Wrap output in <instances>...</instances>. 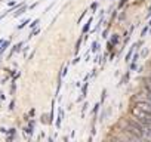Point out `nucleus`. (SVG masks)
<instances>
[{"mask_svg":"<svg viewBox=\"0 0 151 142\" xmlns=\"http://www.w3.org/2000/svg\"><path fill=\"white\" fill-rule=\"evenodd\" d=\"M130 115L135 117L138 121L147 124V126H151V113L148 111H144L142 108H139L138 105H133L130 107Z\"/></svg>","mask_w":151,"mask_h":142,"instance_id":"f257e3e1","label":"nucleus"},{"mask_svg":"<svg viewBox=\"0 0 151 142\" xmlns=\"http://www.w3.org/2000/svg\"><path fill=\"white\" fill-rule=\"evenodd\" d=\"M6 47H9V42H3V43H2V47H0V53H2L3 50H6Z\"/></svg>","mask_w":151,"mask_h":142,"instance_id":"f03ea898","label":"nucleus"},{"mask_svg":"<svg viewBox=\"0 0 151 142\" xmlns=\"http://www.w3.org/2000/svg\"><path fill=\"white\" fill-rule=\"evenodd\" d=\"M61 120H62V110H59V115H58V120H56V126L58 127L61 126Z\"/></svg>","mask_w":151,"mask_h":142,"instance_id":"7ed1b4c3","label":"nucleus"},{"mask_svg":"<svg viewBox=\"0 0 151 142\" xmlns=\"http://www.w3.org/2000/svg\"><path fill=\"white\" fill-rule=\"evenodd\" d=\"M39 24H40V19L37 18V19H34V21L31 22V25H30V27H31V28H36V27L39 25Z\"/></svg>","mask_w":151,"mask_h":142,"instance_id":"20e7f679","label":"nucleus"},{"mask_svg":"<svg viewBox=\"0 0 151 142\" xmlns=\"http://www.w3.org/2000/svg\"><path fill=\"white\" fill-rule=\"evenodd\" d=\"M28 22H30V19H25V21H24L22 24H19V25H18V30H22V28H24V27H25V25H27Z\"/></svg>","mask_w":151,"mask_h":142,"instance_id":"39448f33","label":"nucleus"},{"mask_svg":"<svg viewBox=\"0 0 151 142\" xmlns=\"http://www.w3.org/2000/svg\"><path fill=\"white\" fill-rule=\"evenodd\" d=\"M91 24H92V18H91V19H89V21H88V24H86V25H85V28H83V33H86V31H88V30H89V27H91Z\"/></svg>","mask_w":151,"mask_h":142,"instance_id":"423d86ee","label":"nucleus"},{"mask_svg":"<svg viewBox=\"0 0 151 142\" xmlns=\"http://www.w3.org/2000/svg\"><path fill=\"white\" fill-rule=\"evenodd\" d=\"M24 12H25V8H22V9H21V11H18V12H17V14H15V16H19V15H22V14H24Z\"/></svg>","mask_w":151,"mask_h":142,"instance_id":"0eeeda50","label":"nucleus"},{"mask_svg":"<svg viewBox=\"0 0 151 142\" xmlns=\"http://www.w3.org/2000/svg\"><path fill=\"white\" fill-rule=\"evenodd\" d=\"M39 31H40V30H39V28H36V30H34V31H33V33L30 34V37H34V36H36V34L39 33Z\"/></svg>","mask_w":151,"mask_h":142,"instance_id":"6e6552de","label":"nucleus"},{"mask_svg":"<svg viewBox=\"0 0 151 142\" xmlns=\"http://www.w3.org/2000/svg\"><path fill=\"white\" fill-rule=\"evenodd\" d=\"M92 50H93V52H96V50H98V43H96V42L93 43V46H92Z\"/></svg>","mask_w":151,"mask_h":142,"instance_id":"1a4fd4ad","label":"nucleus"},{"mask_svg":"<svg viewBox=\"0 0 151 142\" xmlns=\"http://www.w3.org/2000/svg\"><path fill=\"white\" fill-rule=\"evenodd\" d=\"M82 92H83V95H86V92H88V83L83 86V90H82Z\"/></svg>","mask_w":151,"mask_h":142,"instance_id":"9d476101","label":"nucleus"},{"mask_svg":"<svg viewBox=\"0 0 151 142\" xmlns=\"http://www.w3.org/2000/svg\"><path fill=\"white\" fill-rule=\"evenodd\" d=\"M96 8H98V3H93V5H92V11H95Z\"/></svg>","mask_w":151,"mask_h":142,"instance_id":"9b49d317","label":"nucleus"},{"mask_svg":"<svg viewBox=\"0 0 151 142\" xmlns=\"http://www.w3.org/2000/svg\"><path fill=\"white\" fill-rule=\"evenodd\" d=\"M2 43H3V40H0V46H2Z\"/></svg>","mask_w":151,"mask_h":142,"instance_id":"f8f14e48","label":"nucleus"}]
</instances>
